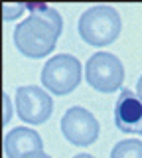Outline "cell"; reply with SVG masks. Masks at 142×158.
Here are the masks:
<instances>
[{
	"label": "cell",
	"instance_id": "6da1fadb",
	"mask_svg": "<svg viewBox=\"0 0 142 158\" xmlns=\"http://www.w3.org/2000/svg\"><path fill=\"white\" fill-rule=\"evenodd\" d=\"M77 30L85 44L93 48H105L111 46L120 36L122 20L112 6L99 4V6H93L81 14Z\"/></svg>",
	"mask_w": 142,
	"mask_h": 158
},
{
	"label": "cell",
	"instance_id": "7a4b0ae2",
	"mask_svg": "<svg viewBox=\"0 0 142 158\" xmlns=\"http://www.w3.org/2000/svg\"><path fill=\"white\" fill-rule=\"evenodd\" d=\"M59 32L47 20L30 14L14 30V46L26 57L38 59L53 52Z\"/></svg>",
	"mask_w": 142,
	"mask_h": 158
},
{
	"label": "cell",
	"instance_id": "3957f363",
	"mask_svg": "<svg viewBox=\"0 0 142 158\" xmlns=\"http://www.w3.org/2000/svg\"><path fill=\"white\" fill-rule=\"evenodd\" d=\"M42 83L53 95H69L81 83V63L69 53H57L42 69Z\"/></svg>",
	"mask_w": 142,
	"mask_h": 158
},
{
	"label": "cell",
	"instance_id": "277c9868",
	"mask_svg": "<svg viewBox=\"0 0 142 158\" xmlns=\"http://www.w3.org/2000/svg\"><path fill=\"white\" fill-rule=\"evenodd\" d=\"M85 81L99 93H115L124 81V65L115 53L97 52L85 63Z\"/></svg>",
	"mask_w": 142,
	"mask_h": 158
},
{
	"label": "cell",
	"instance_id": "5b68a950",
	"mask_svg": "<svg viewBox=\"0 0 142 158\" xmlns=\"http://www.w3.org/2000/svg\"><path fill=\"white\" fill-rule=\"evenodd\" d=\"M99 121L83 107H71L61 117V132L71 144L89 146L99 138Z\"/></svg>",
	"mask_w": 142,
	"mask_h": 158
},
{
	"label": "cell",
	"instance_id": "8992f818",
	"mask_svg": "<svg viewBox=\"0 0 142 158\" xmlns=\"http://www.w3.org/2000/svg\"><path fill=\"white\" fill-rule=\"evenodd\" d=\"M16 111L24 123L42 125L51 117L53 101L42 87L24 85L16 89Z\"/></svg>",
	"mask_w": 142,
	"mask_h": 158
},
{
	"label": "cell",
	"instance_id": "52a82bcc",
	"mask_svg": "<svg viewBox=\"0 0 142 158\" xmlns=\"http://www.w3.org/2000/svg\"><path fill=\"white\" fill-rule=\"evenodd\" d=\"M115 125L126 135H142V99L130 89H120L115 105Z\"/></svg>",
	"mask_w": 142,
	"mask_h": 158
},
{
	"label": "cell",
	"instance_id": "ba28073f",
	"mask_svg": "<svg viewBox=\"0 0 142 158\" xmlns=\"http://www.w3.org/2000/svg\"><path fill=\"white\" fill-rule=\"evenodd\" d=\"M4 152L8 158H28L36 152H43L42 136L28 127L12 128L4 136Z\"/></svg>",
	"mask_w": 142,
	"mask_h": 158
},
{
	"label": "cell",
	"instance_id": "9c48e42d",
	"mask_svg": "<svg viewBox=\"0 0 142 158\" xmlns=\"http://www.w3.org/2000/svg\"><path fill=\"white\" fill-rule=\"evenodd\" d=\"M111 158H142V142L134 138H126L112 146Z\"/></svg>",
	"mask_w": 142,
	"mask_h": 158
},
{
	"label": "cell",
	"instance_id": "30bf717a",
	"mask_svg": "<svg viewBox=\"0 0 142 158\" xmlns=\"http://www.w3.org/2000/svg\"><path fill=\"white\" fill-rule=\"evenodd\" d=\"M26 10H30L34 16H38V18L47 20V22L53 24V26H55V30L61 34V30H63V20H61V16H59V12H57L55 8H51L50 4H26Z\"/></svg>",
	"mask_w": 142,
	"mask_h": 158
},
{
	"label": "cell",
	"instance_id": "8fae6325",
	"mask_svg": "<svg viewBox=\"0 0 142 158\" xmlns=\"http://www.w3.org/2000/svg\"><path fill=\"white\" fill-rule=\"evenodd\" d=\"M26 10V4H4V20H16L18 18V14L24 12Z\"/></svg>",
	"mask_w": 142,
	"mask_h": 158
},
{
	"label": "cell",
	"instance_id": "7c38bea8",
	"mask_svg": "<svg viewBox=\"0 0 142 158\" xmlns=\"http://www.w3.org/2000/svg\"><path fill=\"white\" fill-rule=\"evenodd\" d=\"M4 103H6V115H4V125L12 118V107H8V97L4 95Z\"/></svg>",
	"mask_w": 142,
	"mask_h": 158
},
{
	"label": "cell",
	"instance_id": "4fadbf2b",
	"mask_svg": "<svg viewBox=\"0 0 142 158\" xmlns=\"http://www.w3.org/2000/svg\"><path fill=\"white\" fill-rule=\"evenodd\" d=\"M136 95L142 99V75L138 77V81H136Z\"/></svg>",
	"mask_w": 142,
	"mask_h": 158
},
{
	"label": "cell",
	"instance_id": "5bb4252c",
	"mask_svg": "<svg viewBox=\"0 0 142 158\" xmlns=\"http://www.w3.org/2000/svg\"><path fill=\"white\" fill-rule=\"evenodd\" d=\"M28 158H51V156L46 154V152H36V154H32V156H28Z\"/></svg>",
	"mask_w": 142,
	"mask_h": 158
},
{
	"label": "cell",
	"instance_id": "9a60e30c",
	"mask_svg": "<svg viewBox=\"0 0 142 158\" xmlns=\"http://www.w3.org/2000/svg\"><path fill=\"white\" fill-rule=\"evenodd\" d=\"M73 158H95V156H91V154H77V156H73Z\"/></svg>",
	"mask_w": 142,
	"mask_h": 158
}]
</instances>
